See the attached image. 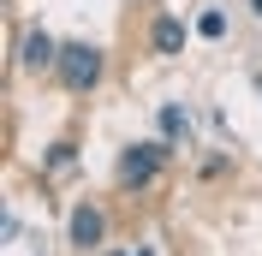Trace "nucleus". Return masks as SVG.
<instances>
[{"label": "nucleus", "mask_w": 262, "mask_h": 256, "mask_svg": "<svg viewBox=\"0 0 262 256\" xmlns=\"http://www.w3.org/2000/svg\"><path fill=\"white\" fill-rule=\"evenodd\" d=\"M137 256H149V250H137Z\"/></svg>", "instance_id": "obj_10"}, {"label": "nucleus", "mask_w": 262, "mask_h": 256, "mask_svg": "<svg viewBox=\"0 0 262 256\" xmlns=\"http://www.w3.org/2000/svg\"><path fill=\"white\" fill-rule=\"evenodd\" d=\"M161 131H167V137H179V131H185V113H179V108H161Z\"/></svg>", "instance_id": "obj_7"}, {"label": "nucleus", "mask_w": 262, "mask_h": 256, "mask_svg": "<svg viewBox=\"0 0 262 256\" xmlns=\"http://www.w3.org/2000/svg\"><path fill=\"white\" fill-rule=\"evenodd\" d=\"M149 42H155V54H179V48H185V24H179L173 12H161V18H155V30H149Z\"/></svg>", "instance_id": "obj_5"}, {"label": "nucleus", "mask_w": 262, "mask_h": 256, "mask_svg": "<svg viewBox=\"0 0 262 256\" xmlns=\"http://www.w3.org/2000/svg\"><path fill=\"white\" fill-rule=\"evenodd\" d=\"M107 256H125V250H107Z\"/></svg>", "instance_id": "obj_9"}, {"label": "nucleus", "mask_w": 262, "mask_h": 256, "mask_svg": "<svg viewBox=\"0 0 262 256\" xmlns=\"http://www.w3.org/2000/svg\"><path fill=\"white\" fill-rule=\"evenodd\" d=\"M196 36H209V42L227 36V12H203V18H196Z\"/></svg>", "instance_id": "obj_6"}, {"label": "nucleus", "mask_w": 262, "mask_h": 256, "mask_svg": "<svg viewBox=\"0 0 262 256\" xmlns=\"http://www.w3.org/2000/svg\"><path fill=\"white\" fill-rule=\"evenodd\" d=\"M161 161H167V143H131L119 155V185H149L161 173Z\"/></svg>", "instance_id": "obj_2"}, {"label": "nucleus", "mask_w": 262, "mask_h": 256, "mask_svg": "<svg viewBox=\"0 0 262 256\" xmlns=\"http://www.w3.org/2000/svg\"><path fill=\"white\" fill-rule=\"evenodd\" d=\"M18 60L30 66V72H42V66H60V42H54L48 30H30V36H24V54H18Z\"/></svg>", "instance_id": "obj_4"}, {"label": "nucleus", "mask_w": 262, "mask_h": 256, "mask_svg": "<svg viewBox=\"0 0 262 256\" xmlns=\"http://www.w3.org/2000/svg\"><path fill=\"white\" fill-rule=\"evenodd\" d=\"M101 48H90V42H66L60 48V78H66V90L72 96H83V90H96L101 83Z\"/></svg>", "instance_id": "obj_1"}, {"label": "nucleus", "mask_w": 262, "mask_h": 256, "mask_svg": "<svg viewBox=\"0 0 262 256\" xmlns=\"http://www.w3.org/2000/svg\"><path fill=\"white\" fill-rule=\"evenodd\" d=\"M66 239L78 244V250H96V244L107 239V215H101L96 203H78V208H72V221H66Z\"/></svg>", "instance_id": "obj_3"}, {"label": "nucleus", "mask_w": 262, "mask_h": 256, "mask_svg": "<svg viewBox=\"0 0 262 256\" xmlns=\"http://www.w3.org/2000/svg\"><path fill=\"white\" fill-rule=\"evenodd\" d=\"M250 12H256V18H262V0H250Z\"/></svg>", "instance_id": "obj_8"}]
</instances>
